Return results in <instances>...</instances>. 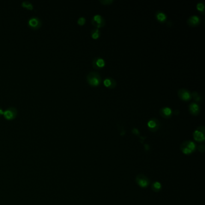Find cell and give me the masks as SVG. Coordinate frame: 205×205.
<instances>
[{
	"label": "cell",
	"instance_id": "obj_19",
	"mask_svg": "<svg viewBox=\"0 0 205 205\" xmlns=\"http://www.w3.org/2000/svg\"><path fill=\"white\" fill-rule=\"evenodd\" d=\"M161 184L159 183V182H155L154 184H153V186H152V187H153V189L155 191H157V190H159L160 188H161Z\"/></svg>",
	"mask_w": 205,
	"mask_h": 205
},
{
	"label": "cell",
	"instance_id": "obj_1",
	"mask_svg": "<svg viewBox=\"0 0 205 205\" xmlns=\"http://www.w3.org/2000/svg\"><path fill=\"white\" fill-rule=\"evenodd\" d=\"M87 80L89 84L92 86H97L101 81V76L96 72H90L87 76Z\"/></svg>",
	"mask_w": 205,
	"mask_h": 205
},
{
	"label": "cell",
	"instance_id": "obj_12",
	"mask_svg": "<svg viewBox=\"0 0 205 205\" xmlns=\"http://www.w3.org/2000/svg\"><path fill=\"white\" fill-rule=\"evenodd\" d=\"M104 84L108 88H114L116 86V81L111 77L105 78L104 81Z\"/></svg>",
	"mask_w": 205,
	"mask_h": 205
},
{
	"label": "cell",
	"instance_id": "obj_4",
	"mask_svg": "<svg viewBox=\"0 0 205 205\" xmlns=\"http://www.w3.org/2000/svg\"><path fill=\"white\" fill-rule=\"evenodd\" d=\"M91 22L93 25L97 28L103 27L105 24V21L104 17L100 15H96L92 18Z\"/></svg>",
	"mask_w": 205,
	"mask_h": 205
},
{
	"label": "cell",
	"instance_id": "obj_2",
	"mask_svg": "<svg viewBox=\"0 0 205 205\" xmlns=\"http://www.w3.org/2000/svg\"><path fill=\"white\" fill-rule=\"evenodd\" d=\"M196 149V144L192 142L187 141L181 145V150L185 154H190Z\"/></svg>",
	"mask_w": 205,
	"mask_h": 205
},
{
	"label": "cell",
	"instance_id": "obj_21",
	"mask_svg": "<svg viewBox=\"0 0 205 205\" xmlns=\"http://www.w3.org/2000/svg\"><path fill=\"white\" fill-rule=\"evenodd\" d=\"M85 17H79V18L78 20V23L79 25H83L85 23Z\"/></svg>",
	"mask_w": 205,
	"mask_h": 205
},
{
	"label": "cell",
	"instance_id": "obj_5",
	"mask_svg": "<svg viewBox=\"0 0 205 205\" xmlns=\"http://www.w3.org/2000/svg\"><path fill=\"white\" fill-rule=\"evenodd\" d=\"M178 96L184 101H188L191 97V93L185 89H181L178 91Z\"/></svg>",
	"mask_w": 205,
	"mask_h": 205
},
{
	"label": "cell",
	"instance_id": "obj_20",
	"mask_svg": "<svg viewBox=\"0 0 205 205\" xmlns=\"http://www.w3.org/2000/svg\"><path fill=\"white\" fill-rule=\"evenodd\" d=\"M192 96L194 97V99H195L196 101H199L200 100V96L198 95V93H197V92H194V93H192Z\"/></svg>",
	"mask_w": 205,
	"mask_h": 205
},
{
	"label": "cell",
	"instance_id": "obj_15",
	"mask_svg": "<svg viewBox=\"0 0 205 205\" xmlns=\"http://www.w3.org/2000/svg\"><path fill=\"white\" fill-rule=\"evenodd\" d=\"M156 17L158 21L161 22L165 21L167 19V16L165 13H164L162 11H158L156 13Z\"/></svg>",
	"mask_w": 205,
	"mask_h": 205
},
{
	"label": "cell",
	"instance_id": "obj_7",
	"mask_svg": "<svg viewBox=\"0 0 205 205\" xmlns=\"http://www.w3.org/2000/svg\"><path fill=\"white\" fill-rule=\"evenodd\" d=\"M3 114L5 118H6L8 119H13L17 114V110L14 107H11L5 110Z\"/></svg>",
	"mask_w": 205,
	"mask_h": 205
},
{
	"label": "cell",
	"instance_id": "obj_18",
	"mask_svg": "<svg viewBox=\"0 0 205 205\" xmlns=\"http://www.w3.org/2000/svg\"><path fill=\"white\" fill-rule=\"evenodd\" d=\"M204 4L202 3V2H199L197 4V9L199 10L202 11V12H204Z\"/></svg>",
	"mask_w": 205,
	"mask_h": 205
},
{
	"label": "cell",
	"instance_id": "obj_6",
	"mask_svg": "<svg viewBox=\"0 0 205 205\" xmlns=\"http://www.w3.org/2000/svg\"><path fill=\"white\" fill-rule=\"evenodd\" d=\"M137 184L142 187H146L149 184V180L144 175H138L136 178Z\"/></svg>",
	"mask_w": 205,
	"mask_h": 205
},
{
	"label": "cell",
	"instance_id": "obj_13",
	"mask_svg": "<svg viewBox=\"0 0 205 205\" xmlns=\"http://www.w3.org/2000/svg\"><path fill=\"white\" fill-rule=\"evenodd\" d=\"M188 24L191 26H196L198 25L200 22L199 17L196 15H192L188 19Z\"/></svg>",
	"mask_w": 205,
	"mask_h": 205
},
{
	"label": "cell",
	"instance_id": "obj_22",
	"mask_svg": "<svg viewBox=\"0 0 205 205\" xmlns=\"http://www.w3.org/2000/svg\"><path fill=\"white\" fill-rule=\"evenodd\" d=\"M100 2L103 4H110L113 2V0H101Z\"/></svg>",
	"mask_w": 205,
	"mask_h": 205
},
{
	"label": "cell",
	"instance_id": "obj_14",
	"mask_svg": "<svg viewBox=\"0 0 205 205\" xmlns=\"http://www.w3.org/2000/svg\"><path fill=\"white\" fill-rule=\"evenodd\" d=\"M160 113L163 117H164V118H169V117L172 116V110L168 107H163L160 110Z\"/></svg>",
	"mask_w": 205,
	"mask_h": 205
},
{
	"label": "cell",
	"instance_id": "obj_11",
	"mask_svg": "<svg viewBox=\"0 0 205 205\" xmlns=\"http://www.w3.org/2000/svg\"><path fill=\"white\" fill-rule=\"evenodd\" d=\"M189 110L190 113L193 115H197L200 112V107L196 102H192L190 104Z\"/></svg>",
	"mask_w": 205,
	"mask_h": 205
},
{
	"label": "cell",
	"instance_id": "obj_16",
	"mask_svg": "<svg viewBox=\"0 0 205 205\" xmlns=\"http://www.w3.org/2000/svg\"><path fill=\"white\" fill-rule=\"evenodd\" d=\"M100 36V31L97 28L93 29L91 31V36L93 39H97Z\"/></svg>",
	"mask_w": 205,
	"mask_h": 205
},
{
	"label": "cell",
	"instance_id": "obj_3",
	"mask_svg": "<svg viewBox=\"0 0 205 205\" xmlns=\"http://www.w3.org/2000/svg\"><path fill=\"white\" fill-rule=\"evenodd\" d=\"M194 138L197 142H203L204 140V128L198 127L194 132Z\"/></svg>",
	"mask_w": 205,
	"mask_h": 205
},
{
	"label": "cell",
	"instance_id": "obj_9",
	"mask_svg": "<svg viewBox=\"0 0 205 205\" xmlns=\"http://www.w3.org/2000/svg\"><path fill=\"white\" fill-rule=\"evenodd\" d=\"M148 126L149 128V130H150L151 131H156L160 126L159 121L156 119H152L149 120L148 123Z\"/></svg>",
	"mask_w": 205,
	"mask_h": 205
},
{
	"label": "cell",
	"instance_id": "obj_23",
	"mask_svg": "<svg viewBox=\"0 0 205 205\" xmlns=\"http://www.w3.org/2000/svg\"><path fill=\"white\" fill-rule=\"evenodd\" d=\"M3 110H2V108H0V114H3Z\"/></svg>",
	"mask_w": 205,
	"mask_h": 205
},
{
	"label": "cell",
	"instance_id": "obj_17",
	"mask_svg": "<svg viewBox=\"0 0 205 205\" xmlns=\"http://www.w3.org/2000/svg\"><path fill=\"white\" fill-rule=\"evenodd\" d=\"M22 5H23V6H24L25 7H27L28 9H32L33 8V4L28 1H23L22 3Z\"/></svg>",
	"mask_w": 205,
	"mask_h": 205
},
{
	"label": "cell",
	"instance_id": "obj_8",
	"mask_svg": "<svg viewBox=\"0 0 205 205\" xmlns=\"http://www.w3.org/2000/svg\"><path fill=\"white\" fill-rule=\"evenodd\" d=\"M93 66L95 69H101L105 66V61L102 58L96 57L93 60Z\"/></svg>",
	"mask_w": 205,
	"mask_h": 205
},
{
	"label": "cell",
	"instance_id": "obj_10",
	"mask_svg": "<svg viewBox=\"0 0 205 205\" xmlns=\"http://www.w3.org/2000/svg\"><path fill=\"white\" fill-rule=\"evenodd\" d=\"M28 24L32 28H37L40 26L41 22L38 17H31V18L29 19Z\"/></svg>",
	"mask_w": 205,
	"mask_h": 205
}]
</instances>
